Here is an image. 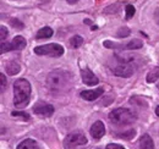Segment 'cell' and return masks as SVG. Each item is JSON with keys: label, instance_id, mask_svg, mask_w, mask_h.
I'll return each mask as SVG.
<instances>
[{"label": "cell", "instance_id": "d6986e66", "mask_svg": "<svg viewBox=\"0 0 159 149\" xmlns=\"http://www.w3.org/2000/svg\"><path fill=\"white\" fill-rule=\"evenodd\" d=\"M135 134H136V131L130 130V131H127V132H124V133H118V138H122V139H131Z\"/></svg>", "mask_w": 159, "mask_h": 149}, {"label": "cell", "instance_id": "ac0fdd59", "mask_svg": "<svg viewBox=\"0 0 159 149\" xmlns=\"http://www.w3.org/2000/svg\"><path fill=\"white\" fill-rule=\"evenodd\" d=\"M70 43L76 49V48H80L83 44V39H82V37H80V36H74V37L70 39Z\"/></svg>", "mask_w": 159, "mask_h": 149}, {"label": "cell", "instance_id": "30bf717a", "mask_svg": "<svg viewBox=\"0 0 159 149\" xmlns=\"http://www.w3.org/2000/svg\"><path fill=\"white\" fill-rule=\"evenodd\" d=\"M81 76H82V82H83L84 84L89 86V87L96 86V84H98V82H99V79L97 78V76L93 74L89 69H82V70H81Z\"/></svg>", "mask_w": 159, "mask_h": 149}, {"label": "cell", "instance_id": "7c38bea8", "mask_svg": "<svg viewBox=\"0 0 159 149\" xmlns=\"http://www.w3.org/2000/svg\"><path fill=\"white\" fill-rule=\"evenodd\" d=\"M103 93H104V88H102V87H100V88H96V89L83 91V92H81V97H82L84 100L92 102V100L98 99Z\"/></svg>", "mask_w": 159, "mask_h": 149}, {"label": "cell", "instance_id": "7a4b0ae2", "mask_svg": "<svg viewBox=\"0 0 159 149\" xmlns=\"http://www.w3.org/2000/svg\"><path fill=\"white\" fill-rule=\"evenodd\" d=\"M31 99V84L26 78H19L14 83V104L16 108H25Z\"/></svg>", "mask_w": 159, "mask_h": 149}, {"label": "cell", "instance_id": "e0dca14e", "mask_svg": "<svg viewBox=\"0 0 159 149\" xmlns=\"http://www.w3.org/2000/svg\"><path fill=\"white\" fill-rule=\"evenodd\" d=\"M159 79V65L157 67H154L153 70H151L147 74V82L148 83H153Z\"/></svg>", "mask_w": 159, "mask_h": 149}, {"label": "cell", "instance_id": "d4e9b609", "mask_svg": "<svg viewBox=\"0 0 159 149\" xmlns=\"http://www.w3.org/2000/svg\"><path fill=\"white\" fill-rule=\"evenodd\" d=\"M105 149H125L122 146H120V144H114V143H110V144H108Z\"/></svg>", "mask_w": 159, "mask_h": 149}, {"label": "cell", "instance_id": "7402d4cb", "mask_svg": "<svg viewBox=\"0 0 159 149\" xmlns=\"http://www.w3.org/2000/svg\"><path fill=\"white\" fill-rule=\"evenodd\" d=\"M130 34V29L129 28H120V31L118 32V37L122 38V37H127Z\"/></svg>", "mask_w": 159, "mask_h": 149}, {"label": "cell", "instance_id": "ffe728a7", "mask_svg": "<svg viewBox=\"0 0 159 149\" xmlns=\"http://www.w3.org/2000/svg\"><path fill=\"white\" fill-rule=\"evenodd\" d=\"M126 20L131 19V17H134V15H135V12H136V10H135V7L132 6V5H126Z\"/></svg>", "mask_w": 159, "mask_h": 149}, {"label": "cell", "instance_id": "f546056e", "mask_svg": "<svg viewBox=\"0 0 159 149\" xmlns=\"http://www.w3.org/2000/svg\"><path fill=\"white\" fill-rule=\"evenodd\" d=\"M158 88H159V86H158Z\"/></svg>", "mask_w": 159, "mask_h": 149}, {"label": "cell", "instance_id": "2e32d148", "mask_svg": "<svg viewBox=\"0 0 159 149\" xmlns=\"http://www.w3.org/2000/svg\"><path fill=\"white\" fill-rule=\"evenodd\" d=\"M53 36V29L50 27H43L36 34V39H45V38H50Z\"/></svg>", "mask_w": 159, "mask_h": 149}, {"label": "cell", "instance_id": "8992f818", "mask_svg": "<svg viewBox=\"0 0 159 149\" xmlns=\"http://www.w3.org/2000/svg\"><path fill=\"white\" fill-rule=\"evenodd\" d=\"M34 53L37 55H47L52 56V57H59L64 54V48L57 44V43H50V44H45V45H40L34 48Z\"/></svg>", "mask_w": 159, "mask_h": 149}, {"label": "cell", "instance_id": "9c48e42d", "mask_svg": "<svg viewBox=\"0 0 159 149\" xmlns=\"http://www.w3.org/2000/svg\"><path fill=\"white\" fill-rule=\"evenodd\" d=\"M33 112H34L36 115L42 116V117H50V116L54 114V106H53L52 104L39 102V103L34 104V106H33Z\"/></svg>", "mask_w": 159, "mask_h": 149}, {"label": "cell", "instance_id": "484cf974", "mask_svg": "<svg viewBox=\"0 0 159 149\" xmlns=\"http://www.w3.org/2000/svg\"><path fill=\"white\" fill-rule=\"evenodd\" d=\"M10 22H11V25H12L14 27H19V28H22V27H23V23H22V22H19L17 20L15 21V19H12Z\"/></svg>", "mask_w": 159, "mask_h": 149}, {"label": "cell", "instance_id": "ba28073f", "mask_svg": "<svg viewBox=\"0 0 159 149\" xmlns=\"http://www.w3.org/2000/svg\"><path fill=\"white\" fill-rule=\"evenodd\" d=\"M142 45H143V43L139 39H132L131 42L126 43L125 45H122V44H115V43H111L109 40L108 42H104V47L111 48V49H114V48H121V49H126V50H135V49L142 48Z\"/></svg>", "mask_w": 159, "mask_h": 149}, {"label": "cell", "instance_id": "5bb4252c", "mask_svg": "<svg viewBox=\"0 0 159 149\" xmlns=\"http://www.w3.org/2000/svg\"><path fill=\"white\" fill-rule=\"evenodd\" d=\"M5 69H6V72L9 74H11V76L19 74L21 71L20 64L16 62V61H10V62H7V64L5 65Z\"/></svg>", "mask_w": 159, "mask_h": 149}, {"label": "cell", "instance_id": "4fadbf2b", "mask_svg": "<svg viewBox=\"0 0 159 149\" xmlns=\"http://www.w3.org/2000/svg\"><path fill=\"white\" fill-rule=\"evenodd\" d=\"M139 149H154V143L148 133H144L139 138Z\"/></svg>", "mask_w": 159, "mask_h": 149}, {"label": "cell", "instance_id": "cb8c5ba5", "mask_svg": "<svg viewBox=\"0 0 159 149\" xmlns=\"http://www.w3.org/2000/svg\"><path fill=\"white\" fill-rule=\"evenodd\" d=\"M0 82H1V92H4L5 87H6V78H5V74H0Z\"/></svg>", "mask_w": 159, "mask_h": 149}, {"label": "cell", "instance_id": "4316f807", "mask_svg": "<svg viewBox=\"0 0 159 149\" xmlns=\"http://www.w3.org/2000/svg\"><path fill=\"white\" fill-rule=\"evenodd\" d=\"M66 1H67L69 4H76V2L79 1V0H66Z\"/></svg>", "mask_w": 159, "mask_h": 149}, {"label": "cell", "instance_id": "8fae6325", "mask_svg": "<svg viewBox=\"0 0 159 149\" xmlns=\"http://www.w3.org/2000/svg\"><path fill=\"white\" fill-rule=\"evenodd\" d=\"M89 133L93 137V139H100L105 134V126H104V124L102 121H96L92 125V127L89 130Z\"/></svg>", "mask_w": 159, "mask_h": 149}, {"label": "cell", "instance_id": "603a6c76", "mask_svg": "<svg viewBox=\"0 0 159 149\" xmlns=\"http://www.w3.org/2000/svg\"><path fill=\"white\" fill-rule=\"evenodd\" d=\"M0 33H1V36H0V39H1V42H5V39L7 37V31H6V28L4 27V26H1L0 27Z\"/></svg>", "mask_w": 159, "mask_h": 149}, {"label": "cell", "instance_id": "5b68a950", "mask_svg": "<svg viewBox=\"0 0 159 149\" xmlns=\"http://www.w3.org/2000/svg\"><path fill=\"white\" fill-rule=\"evenodd\" d=\"M84 144H87V138H86L84 133L81 131H75V132L69 133L65 137L64 149H76Z\"/></svg>", "mask_w": 159, "mask_h": 149}, {"label": "cell", "instance_id": "44dd1931", "mask_svg": "<svg viewBox=\"0 0 159 149\" xmlns=\"http://www.w3.org/2000/svg\"><path fill=\"white\" fill-rule=\"evenodd\" d=\"M11 115H12V116H16V117L21 116V117H22L23 120H26V121H28V120L31 119V116H30L27 112H23V111H12Z\"/></svg>", "mask_w": 159, "mask_h": 149}, {"label": "cell", "instance_id": "6da1fadb", "mask_svg": "<svg viewBox=\"0 0 159 149\" xmlns=\"http://www.w3.org/2000/svg\"><path fill=\"white\" fill-rule=\"evenodd\" d=\"M47 86L53 94H64L72 87V76L64 70H55L50 72L47 78Z\"/></svg>", "mask_w": 159, "mask_h": 149}, {"label": "cell", "instance_id": "3957f363", "mask_svg": "<svg viewBox=\"0 0 159 149\" xmlns=\"http://www.w3.org/2000/svg\"><path fill=\"white\" fill-rule=\"evenodd\" d=\"M109 120L111 124H114L116 126H127V125H131L136 120V116L129 109L118 108V109H114L113 111H110Z\"/></svg>", "mask_w": 159, "mask_h": 149}, {"label": "cell", "instance_id": "f1b7e54d", "mask_svg": "<svg viewBox=\"0 0 159 149\" xmlns=\"http://www.w3.org/2000/svg\"><path fill=\"white\" fill-rule=\"evenodd\" d=\"M156 114H157V115L159 116V105L157 106V108H156Z\"/></svg>", "mask_w": 159, "mask_h": 149}, {"label": "cell", "instance_id": "83f0119b", "mask_svg": "<svg viewBox=\"0 0 159 149\" xmlns=\"http://www.w3.org/2000/svg\"><path fill=\"white\" fill-rule=\"evenodd\" d=\"M156 19H157V22L159 23V11L157 12V14H156Z\"/></svg>", "mask_w": 159, "mask_h": 149}, {"label": "cell", "instance_id": "52a82bcc", "mask_svg": "<svg viewBox=\"0 0 159 149\" xmlns=\"http://www.w3.org/2000/svg\"><path fill=\"white\" fill-rule=\"evenodd\" d=\"M26 39L22 37V36H16L11 40V43H5V42H1V50L0 53L4 54L5 52H11V50H21L26 47Z\"/></svg>", "mask_w": 159, "mask_h": 149}, {"label": "cell", "instance_id": "4dcf8cb0", "mask_svg": "<svg viewBox=\"0 0 159 149\" xmlns=\"http://www.w3.org/2000/svg\"><path fill=\"white\" fill-rule=\"evenodd\" d=\"M97 149H99V148H97Z\"/></svg>", "mask_w": 159, "mask_h": 149}, {"label": "cell", "instance_id": "9a60e30c", "mask_svg": "<svg viewBox=\"0 0 159 149\" xmlns=\"http://www.w3.org/2000/svg\"><path fill=\"white\" fill-rule=\"evenodd\" d=\"M17 149H40V148L38 147V144L36 143V141L28 138V139L22 141L20 144L17 146Z\"/></svg>", "mask_w": 159, "mask_h": 149}, {"label": "cell", "instance_id": "277c9868", "mask_svg": "<svg viewBox=\"0 0 159 149\" xmlns=\"http://www.w3.org/2000/svg\"><path fill=\"white\" fill-rule=\"evenodd\" d=\"M115 59L118 60V65L111 69L113 74H116V76H120V77H124V78H127V77L134 74L135 69L131 65V62L134 61L132 56H130V57L124 60V57H121L119 55H115Z\"/></svg>", "mask_w": 159, "mask_h": 149}]
</instances>
